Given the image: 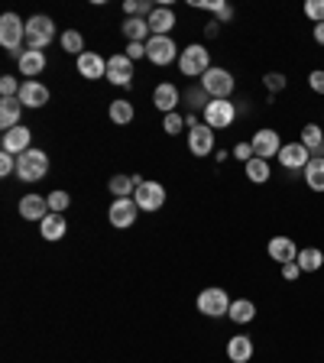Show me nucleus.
Wrapping results in <instances>:
<instances>
[{
	"label": "nucleus",
	"mask_w": 324,
	"mask_h": 363,
	"mask_svg": "<svg viewBox=\"0 0 324 363\" xmlns=\"http://www.w3.org/2000/svg\"><path fill=\"white\" fill-rule=\"evenodd\" d=\"M49 172V156L43 150H26L23 156H16V179L33 185V182H43Z\"/></svg>",
	"instance_id": "1"
},
{
	"label": "nucleus",
	"mask_w": 324,
	"mask_h": 363,
	"mask_svg": "<svg viewBox=\"0 0 324 363\" xmlns=\"http://www.w3.org/2000/svg\"><path fill=\"white\" fill-rule=\"evenodd\" d=\"M23 43H26V23H23L16 13H4L0 16V45L20 59Z\"/></svg>",
	"instance_id": "2"
},
{
	"label": "nucleus",
	"mask_w": 324,
	"mask_h": 363,
	"mask_svg": "<svg viewBox=\"0 0 324 363\" xmlns=\"http://www.w3.org/2000/svg\"><path fill=\"white\" fill-rule=\"evenodd\" d=\"M208 68H214L211 65V52H208L201 43L189 45V49H181V55H179V72H181V75L201 78Z\"/></svg>",
	"instance_id": "3"
},
{
	"label": "nucleus",
	"mask_w": 324,
	"mask_h": 363,
	"mask_svg": "<svg viewBox=\"0 0 324 363\" xmlns=\"http://www.w3.org/2000/svg\"><path fill=\"white\" fill-rule=\"evenodd\" d=\"M201 88H204V94H211V101H230V94H234V75L227 68H208L201 75Z\"/></svg>",
	"instance_id": "4"
},
{
	"label": "nucleus",
	"mask_w": 324,
	"mask_h": 363,
	"mask_svg": "<svg viewBox=\"0 0 324 363\" xmlns=\"http://www.w3.org/2000/svg\"><path fill=\"white\" fill-rule=\"evenodd\" d=\"M52 39H55V23L49 20V16L39 13V16H30V20H26V45H30V49L45 52Z\"/></svg>",
	"instance_id": "5"
},
{
	"label": "nucleus",
	"mask_w": 324,
	"mask_h": 363,
	"mask_svg": "<svg viewBox=\"0 0 324 363\" xmlns=\"http://www.w3.org/2000/svg\"><path fill=\"white\" fill-rule=\"evenodd\" d=\"M198 311L208 318H220V315H230V298H227L224 289L211 286L204 289L201 295H198Z\"/></svg>",
	"instance_id": "6"
},
{
	"label": "nucleus",
	"mask_w": 324,
	"mask_h": 363,
	"mask_svg": "<svg viewBox=\"0 0 324 363\" xmlns=\"http://www.w3.org/2000/svg\"><path fill=\"white\" fill-rule=\"evenodd\" d=\"M237 121V107L230 101H208L204 104V123L211 130H227Z\"/></svg>",
	"instance_id": "7"
},
{
	"label": "nucleus",
	"mask_w": 324,
	"mask_h": 363,
	"mask_svg": "<svg viewBox=\"0 0 324 363\" xmlns=\"http://www.w3.org/2000/svg\"><path fill=\"white\" fill-rule=\"evenodd\" d=\"M133 201L140 204V211H159L162 204H166V189L159 185V182H140L136 185V195H133Z\"/></svg>",
	"instance_id": "8"
},
{
	"label": "nucleus",
	"mask_w": 324,
	"mask_h": 363,
	"mask_svg": "<svg viewBox=\"0 0 324 363\" xmlns=\"http://www.w3.org/2000/svg\"><path fill=\"white\" fill-rule=\"evenodd\" d=\"M146 55H150L152 65H172L175 55H181V52H179V45L172 43V36H150Z\"/></svg>",
	"instance_id": "9"
},
{
	"label": "nucleus",
	"mask_w": 324,
	"mask_h": 363,
	"mask_svg": "<svg viewBox=\"0 0 324 363\" xmlns=\"http://www.w3.org/2000/svg\"><path fill=\"white\" fill-rule=\"evenodd\" d=\"M253 156L257 159H266L269 162L272 156H279V150H282V143H279V133L276 130H269V127H263V130H257L253 133Z\"/></svg>",
	"instance_id": "10"
},
{
	"label": "nucleus",
	"mask_w": 324,
	"mask_h": 363,
	"mask_svg": "<svg viewBox=\"0 0 324 363\" xmlns=\"http://www.w3.org/2000/svg\"><path fill=\"white\" fill-rule=\"evenodd\" d=\"M136 211H140V204H136L133 198H113L107 218H111V224L117 227V230H127V227L136 220Z\"/></svg>",
	"instance_id": "11"
},
{
	"label": "nucleus",
	"mask_w": 324,
	"mask_h": 363,
	"mask_svg": "<svg viewBox=\"0 0 324 363\" xmlns=\"http://www.w3.org/2000/svg\"><path fill=\"white\" fill-rule=\"evenodd\" d=\"M107 82L111 84H123L127 88L133 82V59L127 52H117L107 59Z\"/></svg>",
	"instance_id": "12"
},
{
	"label": "nucleus",
	"mask_w": 324,
	"mask_h": 363,
	"mask_svg": "<svg viewBox=\"0 0 324 363\" xmlns=\"http://www.w3.org/2000/svg\"><path fill=\"white\" fill-rule=\"evenodd\" d=\"M78 75L88 78V82H98V78H107V59L101 52H84L78 55Z\"/></svg>",
	"instance_id": "13"
},
{
	"label": "nucleus",
	"mask_w": 324,
	"mask_h": 363,
	"mask_svg": "<svg viewBox=\"0 0 324 363\" xmlns=\"http://www.w3.org/2000/svg\"><path fill=\"white\" fill-rule=\"evenodd\" d=\"M189 150H191V156H211L214 130L208 127V123H198V127L189 130Z\"/></svg>",
	"instance_id": "14"
},
{
	"label": "nucleus",
	"mask_w": 324,
	"mask_h": 363,
	"mask_svg": "<svg viewBox=\"0 0 324 363\" xmlns=\"http://www.w3.org/2000/svg\"><path fill=\"white\" fill-rule=\"evenodd\" d=\"M26 150H33V130H26L20 123V127H13V130H7V133H4V152L23 156Z\"/></svg>",
	"instance_id": "15"
},
{
	"label": "nucleus",
	"mask_w": 324,
	"mask_h": 363,
	"mask_svg": "<svg viewBox=\"0 0 324 363\" xmlns=\"http://www.w3.org/2000/svg\"><path fill=\"white\" fill-rule=\"evenodd\" d=\"M266 250H269V259H276L279 266L295 263V259H298V247H295L292 237H272Z\"/></svg>",
	"instance_id": "16"
},
{
	"label": "nucleus",
	"mask_w": 324,
	"mask_h": 363,
	"mask_svg": "<svg viewBox=\"0 0 324 363\" xmlns=\"http://www.w3.org/2000/svg\"><path fill=\"white\" fill-rule=\"evenodd\" d=\"M308 162H311V152L305 150L302 143H286L279 150V166L292 169V172H295V169H305Z\"/></svg>",
	"instance_id": "17"
},
{
	"label": "nucleus",
	"mask_w": 324,
	"mask_h": 363,
	"mask_svg": "<svg viewBox=\"0 0 324 363\" xmlns=\"http://www.w3.org/2000/svg\"><path fill=\"white\" fill-rule=\"evenodd\" d=\"M179 88H175L172 82H162L156 84V91H152V104L159 107L162 113H175V107H179Z\"/></svg>",
	"instance_id": "18"
},
{
	"label": "nucleus",
	"mask_w": 324,
	"mask_h": 363,
	"mask_svg": "<svg viewBox=\"0 0 324 363\" xmlns=\"http://www.w3.org/2000/svg\"><path fill=\"white\" fill-rule=\"evenodd\" d=\"M227 357H230V363H250L253 360V337L250 334H234L227 340Z\"/></svg>",
	"instance_id": "19"
},
{
	"label": "nucleus",
	"mask_w": 324,
	"mask_h": 363,
	"mask_svg": "<svg viewBox=\"0 0 324 363\" xmlns=\"http://www.w3.org/2000/svg\"><path fill=\"white\" fill-rule=\"evenodd\" d=\"M16 62H20V72L30 82H36V75L45 72V52H36V49H23V55Z\"/></svg>",
	"instance_id": "20"
},
{
	"label": "nucleus",
	"mask_w": 324,
	"mask_h": 363,
	"mask_svg": "<svg viewBox=\"0 0 324 363\" xmlns=\"http://www.w3.org/2000/svg\"><path fill=\"white\" fill-rule=\"evenodd\" d=\"M20 101H23V107H45L49 104V88L39 82H23Z\"/></svg>",
	"instance_id": "21"
},
{
	"label": "nucleus",
	"mask_w": 324,
	"mask_h": 363,
	"mask_svg": "<svg viewBox=\"0 0 324 363\" xmlns=\"http://www.w3.org/2000/svg\"><path fill=\"white\" fill-rule=\"evenodd\" d=\"M20 113H23L20 98H0V127H4V133L20 127Z\"/></svg>",
	"instance_id": "22"
},
{
	"label": "nucleus",
	"mask_w": 324,
	"mask_h": 363,
	"mask_svg": "<svg viewBox=\"0 0 324 363\" xmlns=\"http://www.w3.org/2000/svg\"><path fill=\"white\" fill-rule=\"evenodd\" d=\"M45 208H49V201H45L43 195H23L20 198V218L23 220H43Z\"/></svg>",
	"instance_id": "23"
},
{
	"label": "nucleus",
	"mask_w": 324,
	"mask_h": 363,
	"mask_svg": "<svg viewBox=\"0 0 324 363\" xmlns=\"http://www.w3.org/2000/svg\"><path fill=\"white\" fill-rule=\"evenodd\" d=\"M175 26V13L169 7H156L150 13V33L152 36H169Z\"/></svg>",
	"instance_id": "24"
},
{
	"label": "nucleus",
	"mask_w": 324,
	"mask_h": 363,
	"mask_svg": "<svg viewBox=\"0 0 324 363\" xmlns=\"http://www.w3.org/2000/svg\"><path fill=\"white\" fill-rule=\"evenodd\" d=\"M123 36H127V43H143V39H150V20H143V16H127L123 20Z\"/></svg>",
	"instance_id": "25"
},
{
	"label": "nucleus",
	"mask_w": 324,
	"mask_h": 363,
	"mask_svg": "<svg viewBox=\"0 0 324 363\" xmlns=\"http://www.w3.org/2000/svg\"><path fill=\"white\" fill-rule=\"evenodd\" d=\"M39 234L52 243L62 240V237H65V218H62V214H45V218L39 220Z\"/></svg>",
	"instance_id": "26"
},
{
	"label": "nucleus",
	"mask_w": 324,
	"mask_h": 363,
	"mask_svg": "<svg viewBox=\"0 0 324 363\" xmlns=\"http://www.w3.org/2000/svg\"><path fill=\"white\" fill-rule=\"evenodd\" d=\"M230 321H234V325H250V321H253V318H257V305L250 302V298H234V302H230Z\"/></svg>",
	"instance_id": "27"
},
{
	"label": "nucleus",
	"mask_w": 324,
	"mask_h": 363,
	"mask_svg": "<svg viewBox=\"0 0 324 363\" xmlns=\"http://www.w3.org/2000/svg\"><path fill=\"white\" fill-rule=\"evenodd\" d=\"M305 185L311 191H324V156H311V162L305 166Z\"/></svg>",
	"instance_id": "28"
},
{
	"label": "nucleus",
	"mask_w": 324,
	"mask_h": 363,
	"mask_svg": "<svg viewBox=\"0 0 324 363\" xmlns=\"http://www.w3.org/2000/svg\"><path fill=\"white\" fill-rule=\"evenodd\" d=\"M298 143H302L311 156H315V152H321L324 150V127H318V123H305L302 140H298Z\"/></svg>",
	"instance_id": "29"
},
{
	"label": "nucleus",
	"mask_w": 324,
	"mask_h": 363,
	"mask_svg": "<svg viewBox=\"0 0 324 363\" xmlns=\"http://www.w3.org/2000/svg\"><path fill=\"white\" fill-rule=\"evenodd\" d=\"M295 263H298L302 272H318L324 266V253L318 247H305V250H298V259H295Z\"/></svg>",
	"instance_id": "30"
},
{
	"label": "nucleus",
	"mask_w": 324,
	"mask_h": 363,
	"mask_svg": "<svg viewBox=\"0 0 324 363\" xmlns=\"http://www.w3.org/2000/svg\"><path fill=\"white\" fill-rule=\"evenodd\" d=\"M243 169H247V179L253 182V185H266V182H269V175H272L269 162H266V159H257V156L250 159Z\"/></svg>",
	"instance_id": "31"
},
{
	"label": "nucleus",
	"mask_w": 324,
	"mask_h": 363,
	"mask_svg": "<svg viewBox=\"0 0 324 363\" xmlns=\"http://www.w3.org/2000/svg\"><path fill=\"white\" fill-rule=\"evenodd\" d=\"M111 191H113V198H133L136 195L133 175H113V179H111Z\"/></svg>",
	"instance_id": "32"
},
{
	"label": "nucleus",
	"mask_w": 324,
	"mask_h": 363,
	"mask_svg": "<svg viewBox=\"0 0 324 363\" xmlns=\"http://www.w3.org/2000/svg\"><path fill=\"white\" fill-rule=\"evenodd\" d=\"M111 121L127 127V123L133 121V104H130V101H111Z\"/></svg>",
	"instance_id": "33"
},
{
	"label": "nucleus",
	"mask_w": 324,
	"mask_h": 363,
	"mask_svg": "<svg viewBox=\"0 0 324 363\" xmlns=\"http://www.w3.org/2000/svg\"><path fill=\"white\" fill-rule=\"evenodd\" d=\"M62 49H65V52H72V55H84V36L78 30L62 33Z\"/></svg>",
	"instance_id": "34"
},
{
	"label": "nucleus",
	"mask_w": 324,
	"mask_h": 363,
	"mask_svg": "<svg viewBox=\"0 0 324 363\" xmlns=\"http://www.w3.org/2000/svg\"><path fill=\"white\" fill-rule=\"evenodd\" d=\"M123 13H127V16L152 13V10H150V0H123Z\"/></svg>",
	"instance_id": "35"
},
{
	"label": "nucleus",
	"mask_w": 324,
	"mask_h": 363,
	"mask_svg": "<svg viewBox=\"0 0 324 363\" xmlns=\"http://www.w3.org/2000/svg\"><path fill=\"white\" fill-rule=\"evenodd\" d=\"M20 88H23V84L16 82L13 75H4V78H0V94H4V98H20Z\"/></svg>",
	"instance_id": "36"
},
{
	"label": "nucleus",
	"mask_w": 324,
	"mask_h": 363,
	"mask_svg": "<svg viewBox=\"0 0 324 363\" xmlns=\"http://www.w3.org/2000/svg\"><path fill=\"white\" fill-rule=\"evenodd\" d=\"M305 16H308L311 23H324V0H308V4H305Z\"/></svg>",
	"instance_id": "37"
},
{
	"label": "nucleus",
	"mask_w": 324,
	"mask_h": 363,
	"mask_svg": "<svg viewBox=\"0 0 324 363\" xmlns=\"http://www.w3.org/2000/svg\"><path fill=\"white\" fill-rule=\"evenodd\" d=\"M45 201H49V208H52V214H62L68 208V201H72V198H68V191H52V195L45 198Z\"/></svg>",
	"instance_id": "38"
},
{
	"label": "nucleus",
	"mask_w": 324,
	"mask_h": 363,
	"mask_svg": "<svg viewBox=\"0 0 324 363\" xmlns=\"http://www.w3.org/2000/svg\"><path fill=\"white\" fill-rule=\"evenodd\" d=\"M0 175H16V156L13 152H0Z\"/></svg>",
	"instance_id": "39"
},
{
	"label": "nucleus",
	"mask_w": 324,
	"mask_h": 363,
	"mask_svg": "<svg viewBox=\"0 0 324 363\" xmlns=\"http://www.w3.org/2000/svg\"><path fill=\"white\" fill-rule=\"evenodd\" d=\"M263 82H266V91H269V94H276V91L286 88V75H279V72H269Z\"/></svg>",
	"instance_id": "40"
},
{
	"label": "nucleus",
	"mask_w": 324,
	"mask_h": 363,
	"mask_svg": "<svg viewBox=\"0 0 324 363\" xmlns=\"http://www.w3.org/2000/svg\"><path fill=\"white\" fill-rule=\"evenodd\" d=\"M185 123H189V121H185V117H179V113H166V133L175 136L181 127H185Z\"/></svg>",
	"instance_id": "41"
},
{
	"label": "nucleus",
	"mask_w": 324,
	"mask_h": 363,
	"mask_svg": "<svg viewBox=\"0 0 324 363\" xmlns=\"http://www.w3.org/2000/svg\"><path fill=\"white\" fill-rule=\"evenodd\" d=\"M308 84H311V91H315V94H324V72H321V68H315V72L308 75Z\"/></svg>",
	"instance_id": "42"
},
{
	"label": "nucleus",
	"mask_w": 324,
	"mask_h": 363,
	"mask_svg": "<svg viewBox=\"0 0 324 363\" xmlns=\"http://www.w3.org/2000/svg\"><path fill=\"white\" fill-rule=\"evenodd\" d=\"M234 156L240 159L243 166H247L250 159H253V146H250V143H237V146H234Z\"/></svg>",
	"instance_id": "43"
},
{
	"label": "nucleus",
	"mask_w": 324,
	"mask_h": 363,
	"mask_svg": "<svg viewBox=\"0 0 324 363\" xmlns=\"http://www.w3.org/2000/svg\"><path fill=\"white\" fill-rule=\"evenodd\" d=\"M282 276H286L289 282H295L298 276H302V269H298V263H286V266H282Z\"/></svg>",
	"instance_id": "44"
},
{
	"label": "nucleus",
	"mask_w": 324,
	"mask_h": 363,
	"mask_svg": "<svg viewBox=\"0 0 324 363\" xmlns=\"http://www.w3.org/2000/svg\"><path fill=\"white\" fill-rule=\"evenodd\" d=\"M127 55H130V59H140V55H146V45L143 43H130L127 45Z\"/></svg>",
	"instance_id": "45"
},
{
	"label": "nucleus",
	"mask_w": 324,
	"mask_h": 363,
	"mask_svg": "<svg viewBox=\"0 0 324 363\" xmlns=\"http://www.w3.org/2000/svg\"><path fill=\"white\" fill-rule=\"evenodd\" d=\"M315 43L324 45V23H318V26H315Z\"/></svg>",
	"instance_id": "46"
}]
</instances>
